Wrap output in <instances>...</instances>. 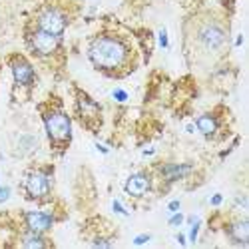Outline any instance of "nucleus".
Returning a JSON list of instances; mask_svg holds the SVG:
<instances>
[{
    "label": "nucleus",
    "instance_id": "f257e3e1",
    "mask_svg": "<svg viewBox=\"0 0 249 249\" xmlns=\"http://www.w3.org/2000/svg\"><path fill=\"white\" fill-rule=\"evenodd\" d=\"M88 58L98 72L108 76H126L132 72L130 46L122 36L114 32L98 34L88 46Z\"/></svg>",
    "mask_w": 249,
    "mask_h": 249
},
{
    "label": "nucleus",
    "instance_id": "f03ea898",
    "mask_svg": "<svg viewBox=\"0 0 249 249\" xmlns=\"http://www.w3.org/2000/svg\"><path fill=\"white\" fill-rule=\"evenodd\" d=\"M40 114L44 120V128L54 152L64 154V150L72 142V120L58 104H44L40 106Z\"/></svg>",
    "mask_w": 249,
    "mask_h": 249
},
{
    "label": "nucleus",
    "instance_id": "7ed1b4c3",
    "mask_svg": "<svg viewBox=\"0 0 249 249\" xmlns=\"http://www.w3.org/2000/svg\"><path fill=\"white\" fill-rule=\"evenodd\" d=\"M22 188H24L26 199H30V201L46 199L52 192V170L38 168V170L28 172L22 181Z\"/></svg>",
    "mask_w": 249,
    "mask_h": 249
},
{
    "label": "nucleus",
    "instance_id": "20e7f679",
    "mask_svg": "<svg viewBox=\"0 0 249 249\" xmlns=\"http://www.w3.org/2000/svg\"><path fill=\"white\" fill-rule=\"evenodd\" d=\"M196 40L205 52H219L227 42V30L215 20H207L196 30Z\"/></svg>",
    "mask_w": 249,
    "mask_h": 249
},
{
    "label": "nucleus",
    "instance_id": "39448f33",
    "mask_svg": "<svg viewBox=\"0 0 249 249\" xmlns=\"http://www.w3.org/2000/svg\"><path fill=\"white\" fill-rule=\"evenodd\" d=\"M68 26V16L56 6H44L40 8L38 16H36V28L44 30L48 34L54 36H62Z\"/></svg>",
    "mask_w": 249,
    "mask_h": 249
},
{
    "label": "nucleus",
    "instance_id": "423d86ee",
    "mask_svg": "<svg viewBox=\"0 0 249 249\" xmlns=\"http://www.w3.org/2000/svg\"><path fill=\"white\" fill-rule=\"evenodd\" d=\"M8 64H10V70H12V76H14V92L20 90V88L30 90L34 86L36 72H34L32 64L28 62V58L14 54V56H10Z\"/></svg>",
    "mask_w": 249,
    "mask_h": 249
},
{
    "label": "nucleus",
    "instance_id": "0eeeda50",
    "mask_svg": "<svg viewBox=\"0 0 249 249\" xmlns=\"http://www.w3.org/2000/svg\"><path fill=\"white\" fill-rule=\"evenodd\" d=\"M28 46H30V50L36 56L48 58V56H54L58 52V48H60V36H54V34H48L44 30L34 28L28 34Z\"/></svg>",
    "mask_w": 249,
    "mask_h": 249
},
{
    "label": "nucleus",
    "instance_id": "6e6552de",
    "mask_svg": "<svg viewBox=\"0 0 249 249\" xmlns=\"http://www.w3.org/2000/svg\"><path fill=\"white\" fill-rule=\"evenodd\" d=\"M76 112L82 124L88 128H92V124H100L102 120V108L82 90H76Z\"/></svg>",
    "mask_w": 249,
    "mask_h": 249
},
{
    "label": "nucleus",
    "instance_id": "1a4fd4ad",
    "mask_svg": "<svg viewBox=\"0 0 249 249\" xmlns=\"http://www.w3.org/2000/svg\"><path fill=\"white\" fill-rule=\"evenodd\" d=\"M26 231L32 233H48L54 225V215L46 213V212H24L22 215Z\"/></svg>",
    "mask_w": 249,
    "mask_h": 249
},
{
    "label": "nucleus",
    "instance_id": "9d476101",
    "mask_svg": "<svg viewBox=\"0 0 249 249\" xmlns=\"http://www.w3.org/2000/svg\"><path fill=\"white\" fill-rule=\"evenodd\" d=\"M128 196L132 197H143L150 190H152V178L148 172H138V174H132L124 185Z\"/></svg>",
    "mask_w": 249,
    "mask_h": 249
},
{
    "label": "nucleus",
    "instance_id": "9b49d317",
    "mask_svg": "<svg viewBox=\"0 0 249 249\" xmlns=\"http://www.w3.org/2000/svg\"><path fill=\"white\" fill-rule=\"evenodd\" d=\"M225 231H227L230 241L235 243V245H247L249 243V221H247V217L233 219L230 225L225 227Z\"/></svg>",
    "mask_w": 249,
    "mask_h": 249
},
{
    "label": "nucleus",
    "instance_id": "f8f14e48",
    "mask_svg": "<svg viewBox=\"0 0 249 249\" xmlns=\"http://www.w3.org/2000/svg\"><path fill=\"white\" fill-rule=\"evenodd\" d=\"M158 172L165 183H174L188 176L192 172V165L190 163H161Z\"/></svg>",
    "mask_w": 249,
    "mask_h": 249
},
{
    "label": "nucleus",
    "instance_id": "ddd939ff",
    "mask_svg": "<svg viewBox=\"0 0 249 249\" xmlns=\"http://www.w3.org/2000/svg\"><path fill=\"white\" fill-rule=\"evenodd\" d=\"M196 128L207 138V140H213L217 134H219V128H221V122L215 114H203L196 120Z\"/></svg>",
    "mask_w": 249,
    "mask_h": 249
},
{
    "label": "nucleus",
    "instance_id": "4468645a",
    "mask_svg": "<svg viewBox=\"0 0 249 249\" xmlns=\"http://www.w3.org/2000/svg\"><path fill=\"white\" fill-rule=\"evenodd\" d=\"M18 245H22V247H50V245H52V241H48V239L44 237V233L24 231L22 235H20Z\"/></svg>",
    "mask_w": 249,
    "mask_h": 249
},
{
    "label": "nucleus",
    "instance_id": "2eb2a0df",
    "mask_svg": "<svg viewBox=\"0 0 249 249\" xmlns=\"http://www.w3.org/2000/svg\"><path fill=\"white\" fill-rule=\"evenodd\" d=\"M190 223H192V230H190V241H192V243H196V241H197V233H199L201 223H199V219H197L196 215H192V217H190Z\"/></svg>",
    "mask_w": 249,
    "mask_h": 249
},
{
    "label": "nucleus",
    "instance_id": "dca6fc26",
    "mask_svg": "<svg viewBox=\"0 0 249 249\" xmlns=\"http://www.w3.org/2000/svg\"><path fill=\"white\" fill-rule=\"evenodd\" d=\"M112 207H114V212H116V213H120V215H128V210H126V207H124V205H122L118 199H114Z\"/></svg>",
    "mask_w": 249,
    "mask_h": 249
},
{
    "label": "nucleus",
    "instance_id": "f3484780",
    "mask_svg": "<svg viewBox=\"0 0 249 249\" xmlns=\"http://www.w3.org/2000/svg\"><path fill=\"white\" fill-rule=\"evenodd\" d=\"M8 197H10V188L8 185H0V203L6 201Z\"/></svg>",
    "mask_w": 249,
    "mask_h": 249
},
{
    "label": "nucleus",
    "instance_id": "a211bd4d",
    "mask_svg": "<svg viewBox=\"0 0 249 249\" xmlns=\"http://www.w3.org/2000/svg\"><path fill=\"white\" fill-rule=\"evenodd\" d=\"M112 96H114V100H118V102H126V100H128V94L124 92V90H114Z\"/></svg>",
    "mask_w": 249,
    "mask_h": 249
},
{
    "label": "nucleus",
    "instance_id": "6ab92c4d",
    "mask_svg": "<svg viewBox=\"0 0 249 249\" xmlns=\"http://www.w3.org/2000/svg\"><path fill=\"white\" fill-rule=\"evenodd\" d=\"M181 223H183V215H181V213H174V215L170 217V225L178 227V225H181Z\"/></svg>",
    "mask_w": 249,
    "mask_h": 249
},
{
    "label": "nucleus",
    "instance_id": "aec40b11",
    "mask_svg": "<svg viewBox=\"0 0 249 249\" xmlns=\"http://www.w3.org/2000/svg\"><path fill=\"white\" fill-rule=\"evenodd\" d=\"M160 46L161 48H168V32H165L163 28L160 30Z\"/></svg>",
    "mask_w": 249,
    "mask_h": 249
},
{
    "label": "nucleus",
    "instance_id": "412c9836",
    "mask_svg": "<svg viewBox=\"0 0 249 249\" xmlns=\"http://www.w3.org/2000/svg\"><path fill=\"white\" fill-rule=\"evenodd\" d=\"M152 237L150 235H138L136 239H134V245H143V243H148Z\"/></svg>",
    "mask_w": 249,
    "mask_h": 249
},
{
    "label": "nucleus",
    "instance_id": "4be33fe9",
    "mask_svg": "<svg viewBox=\"0 0 249 249\" xmlns=\"http://www.w3.org/2000/svg\"><path fill=\"white\" fill-rule=\"evenodd\" d=\"M223 201V196L221 194H215V196H212V205H219Z\"/></svg>",
    "mask_w": 249,
    "mask_h": 249
},
{
    "label": "nucleus",
    "instance_id": "5701e85b",
    "mask_svg": "<svg viewBox=\"0 0 249 249\" xmlns=\"http://www.w3.org/2000/svg\"><path fill=\"white\" fill-rule=\"evenodd\" d=\"M168 207H170V212H178L179 210V201H172Z\"/></svg>",
    "mask_w": 249,
    "mask_h": 249
},
{
    "label": "nucleus",
    "instance_id": "b1692460",
    "mask_svg": "<svg viewBox=\"0 0 249 249\" xmlns=\"http://www.w3.org/2000/svg\"><path fill=\"white\" fill-rule=\"evenodd\" d=\"M176 239H178L181 245H185V235H183V233H178V235H176Z\"/></svg>",
    "mask_w": 249,
    "mask_h": 249
},
{
    "label": "nucleus",
    "instance_id": "393cba45",
    "mask_svg": "<svg viewBox=\"0 0 249 249\" xmlns=\"http://www.w3.org/2000/svg\"><path fill=\"white\" fill-rule=\"evenodd\" d=\"M96 148H98L102 154H108V148H106V146H102V143H96Z\"/></svg>",
    "mask_w": 249,
    "mask_h": 249
},
{
    "label": "nucleus",
    "instance_id": "a878e982",
    "mask_svg": "<svg viewBox=\"0 0 249 249\" xmlns=\"http://www.w3.org/2000/svg\"><path fill=\"white\" fill-rule=\"evenodd\" d=\"M241 42H243V36L239 34V36H237V40H235V46H241Z\"/></svg>",
    "mask_w": 249,
    "mask_h": 249
}]
</instances>
